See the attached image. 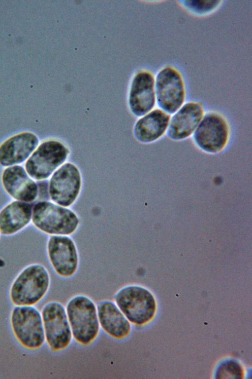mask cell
<instances>
[{
	"label": "cell",
	"mask_w": 252,
	"mask_h": 379,
	"mask_svg": "<svg viewBox=\"0 0 252 379\" xmlns=\"http://www.w3.org/2000/svg\"><path fill=\"white\" fill-rule=\"evenodd\" d=\"M79 219L72 210L53 202L42 200L32 207V222L39 231L50 235H68L74 233Z\"/></svg>",
	"instance_id": "cell-2"
},
{
	"label": "cell",
	"mask_w": 252,
	"mask_h": 379,
	"mask_svg": "<svg viewBox=\"0 0 252 379\" xmlns=\"http://www.w3.org/2000/svg\"><path fill=\"white\" fill-rule=\"evenodd\" d=\"M229 135L227 121L215 112L204 114L193 134V140L198 147L210 153L222 151L228 143Z\"/></svg>",
	"instance_id": "cell-9"
},
{
	"label": "cell",
	"mask_w": 252,
	"mask_h": 379,
	"mask_svg": "<svg viewBox=\"0 0 252 379\" xmlns=\"http://www.w3.org/2000/svg\"><path fill=\"white\" fill-rule=\"evenodd\" d=\"M32 206L30 203L14 200L0 210V233L11 236L21 232L32 222Z\"/></svg>",
	"instance_id": "cell-16"
},
{
	"label": "cell",
	"mask_w": 252,
	"mask_h": 379,
	"mask_svg": "<svg viewBox=\"0 0 252 379\" xmlns=\"http://www.w3.org/2000/svg\"><path fill=\"white\" fill-rule=\"evenodd\" d=\"M47 256L56 272L63 277L72 276L78 267L79 257L74 241L67 235H51L46 245Z\"/></svg>",
	"instance_id": "cell-11"
},
{
	"label": "cell",
	"mask_w": 252,
	"mask_h": 379,
	"mask_svg": "<svg viewBox=\"0 0 252 379\" xmlns=\"http://www.w3.org/2000/svg\"><path fill=\"white\" fill-rule=\"evenodd\" d=\"M0 235H1V234H0Z\"/></svg>",
	"instance_id": "cell-21"
},
{
	"label": "cell",
	"mask_w": 252,
	"mask_h": 379,
	"mask_svg": "<svg viewBox=\"0 0 252 379\" xmlns=\"http://www.w3.org/2000/svg\"><path fill=\"white\" fill-rule=\"evenodd\" d=\"M96 306L100 327L107 334L119 340L129 335L131 329L130 322L115 303L105 300Z\"/></svg>",
	"instance_id": "cell-17"
},
{
	"label": "cell",
	"mask_w": 252,
	"mask_h": 379,
	"mask_svg": "<svg viewBox=\"0 0 252 379\" xmlns=\"http://www.w3.org/2000/svg\"><path fill=\"white\" fill-rule=\"evenodd\" d=\"M223 371H225V372H222L223 373L220 375H233L234 376V378H237V376H239L240 377V375H242L241 374H240L238 372L242 373V371L241 370L240 367L236 363L233 362H228L223 364V366L220 368V370L219 371V372ZM222 373H220L219 374Z\"/></svg>",
	"instance_id": "cell-20"
},
{
	"label": "cell",
	"mask_w": 252,
	"mask_h": 379,
	"mask_svg": "<svg viewBox=\"0 0 252 379\" xmlns=\"http://www.w3.org/2000/svg\"><path fill=\"white\" fill-rule=\"evenodd\" d=\"M45 338L54 351L63 350L70 344L72 334L65 308L55 301L46 303L41 310Z\"/></svg>",
	"instance_id": "cell-7"
},
{
	"label": "cell",
	"mask_w": 252,
	"mask_h": 379,
	"mask_svg": "<svg viewBox=\"0 0 252 379\" xmlns=\"http://www.w3.org/2000/svg\"><path fill=\"white\" fill-rule=\"evenodd\" d=\"M115 303L130 323L142 325L154 317L156 303L152 294L138 285H129L114 296Z\"/></svg>",
	"instance_id": "cell-4"
},
{
	"label": "cell",
	"mask_w": 252,
	"mask_h": 379,
	"mask_svg": "<svg viewBox=\"0 0 252 379\" xmlns=\"http://www.w3.org/2000/svg\"><path fill=\"white\" fill-rule=\"evenodd\" d=\"M39 140L33 133L25 132L5 140L0 146V164L13 166L25 161L37 146Z\"/></svg>",
	"instance_id": "cell-15"
},
{
	"label": "cell",
	"mask_w": 252,
	"mask_h": 379,
	"mask_svg": "<svg viewBox=\"0 0 252 379\" xmlns=\"http://www.w3.org/2000/svg\"><path fill=\"white\" fill-rule=\"evenodd\" d=\"M156 103L159 109L173 114L184 104L186 86L182 75L176 68L167 65L155 77Z\"/></svg>",
	"instance_id": "cell-5"
},
{
	"label": "cell",
	"mask_w": 252,
	"mask_h": 379,
	"mask_svg": "<svg viewBox=\"0 0 252 379\" xmlns=\"http://www.w3.org/2000/svg\"><path fill=\"white\" fill-rule=\"evenodd\" d=\"M50 285L49 272L43 265H29L13 281L9 291L10 300L15 305H33L45 296Z\"/></svg>",
	"instance_id": "cell-1"
},
{
	"label": "cell",
	"mask_w": 252,
	"mask_h": 379,
	"mask_svg": "<svg viewBox=\"0 0 252 379\" xmlns=\"http://www.w3.org/2000/svg\"><path fill=\"white\" fill-rule=\"evenodd\" d=\"M185 6L197 14H202L213 11L220 4V1L187 0L182 1Z\"/></svg>",
	"instance_id": "cell-19"
},
{
	"label": "cell",
	"mask_w": 252,
	"mask_h": 379,
	"mask_svg": "<svg viewBox=\"0 0 252 379\" xmlns=\"http://www.w3.org/2000/svg\"><path fill=\"white\" fill-rule=\"evenodd\" d=\"M81 187V178L77 168L67 163L52 175L49 183V194L53 202L67 207L76 200Z\"/></svg>",
	"instance_id": "cell-10"
},
{
	"label": "cell",
	"mask_w": 252,
	"mask_h": 379,
	"mask_svg": "<svg viewBox=\"0 0 252 379\" xmlns=\"http://www.w3.org/2000/svg\"><path fill=\"white\" fill-rule=\"evenodd\" d=\"M65 309L72 337L81 344L92 343L100 329L95 303L86 296L77 295L68 302Z\"/></svg>",
	"instance_id": "cell-3"
},
{
	"label": "cell",
	"mask_w": 252,
	"mask_h": 379,
	"mask_svg": "<svg viewBox=\"0 0 252 379\" xmlns=\"http://www.w3.org/2000/svg\"><path fill=\"white\" fill-rule=\"evenodd\" d=\"M201 103H185L170 118L167 133L174 140H182L193 134L204 115Z\"/></svg>",
	"instance_id": "cell-13"
},
{
	"label": "cell",
	"mask_w": 252,
	"mask_h": 379,
	"mask_svg": "<svg viewBox=\"0 0 252 379\" xmlns=\"http://www.w3.org/2000/svg\"><path fill=\"white\" fill-rule=\"evenodd\" d=\"M68 153V149L60 142H44L27 161L26 171L33 180H45L63 163Z\"/></svg>",
	"instance_id": "cell-8"
},
{
	"label": "cell",
	"mask_w": 252,
	"mask_h": 379,
	"mask_svg": "<svg viewBox=\"0 0 252 379\" xmlns=\"http://www.w3.org/2000/svg\"><path fill=\"white\" fill-rule=\"evenodd\" d=\"M13 333L19 342L29 349L39 348L45 338L41 313L32 305H16L10 317Z\"/></svg>",
	"instance_id": "cell-6"
},
{
	"label": "cell",
	"mask_w": 252,
	"mask_h": 379,
	"mask_svg": "<svg viewBox=\"0 0 252 379\" xmlns=\"http://www.w3.org/2000/svg\"><path fill=\"white\" fill-rule=\"evenodd\" d=\"M156 103L154 75L146 71L138 73L132 80L130 89L131 111L137 116H142L153 110Z\"/></svg>",
	"instance_id": "cell-14"
},
{
	"label": "cell",
	"mask_w": 252,
	"mask_h": 379,
	"mask_svg": "<svg viewBox=\"0 0 252 379\" xmlns=\"http://www.w3.org/2000/svg\"><path fill=\"white\" fill-rule=\"evenodd\" d=\"M1 183L6 192L15 200L31 203L37 198V184L21 166L6 168L1 176Z\"/></svg>",
	"instance_id": "cell-12"
},
{
	"label": "cell",
	"mask_w": 252,
	"mask_h": 379,
	"mask_svg": "<svg viewBox=\"0 0 252 379\" xmlns=\"http://www.w3.org/2000/svg\"><path fill=\"white\" fill-rule=\"evenodd\" d=\"M170 114L159 109L153 110L142 116L134 128L136 138L142 143L155 141L167 131Z\"/></svg>",
	"instance_id": "cell-18"
}]
</instances>
